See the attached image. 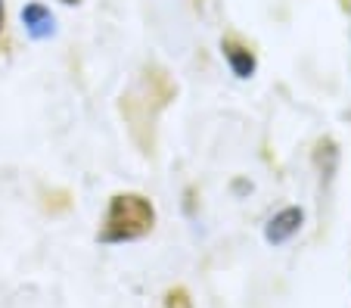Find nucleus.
Segmentation results:
<instances>
[{
	"label": "nucleus",
	"instance_id": "obj_4",
	"mask_svg": "<svg viewBox=\"0 0 351 308\" xmlns=\"http://www.w3.org/2000/svg\"><path fill=\"white\" fill-rule=\"evenodd\" d=\"M221 56H224L227 69H230L237 78H252L255 69H258V60H255V54L249 47H245L243 40L237 38H224L221 40Z\"/></svg>",
	"mask_w": 351,
	"mask_h": 308
},
{
	"label": "nucleus",
	"instance_id": "obj_1",
	"mask_svg": "<svg viewBox=\"0 0 351 308\" xmlns=\"http://www.w3.org/2000/svg\"><path fill=\"white\" fill-rule=\"evenodd\" d=\"M156 228V206L143 193H115L109 200L103 222H99L97 240L115 246V243L143 240Z\"/></svg>",
	"mask_w": 351,
	"mask_h": 308
},
{
	"label": "nucleus",
	"instance_id": "obj_7",
	"mask_svg": "<svg viewBox=\"0 0 351 308\" xmlns=\"http://www.w3.org/2000/svg\"><path fill=\"white\" fill-rule=\"evenodd\" d=\"M62 3H69V7H72V3H78V0H62Z\"/></svg>",
	"mask_w": 351,
	"mask_h": 308
},
{
	"label": "nucleus",
	"instance_id": "obj_5",
	"mask_svg": "<svg viewBox=\"0 0 351 308\" xmlns=\"http://www.w3.org/2000/svg\"><path fill=\"white\" fill-rule=\"evenodd\" d=\"M165 308H193V299L184 287H174L165 293Z\"/></svg>",
	"mask_w": 351,
	"mask_h": 308
},
{
	"label": "nucleus",
	"instance_id": "obj_2",
	"mask_svg": "<svg viewBox=\"0 0 351 308\" xmlns=\"http://www.w3.org/2000/svg\"><path fill=\"white\" fill-rule=\"evenodd\" d=\"M302 224H305V209L286 206V209H280L277 215H271V222H267V228H265V240L271 243V246H283V243H289L292 237L302 230Z\"/></svg>",
	"mask_w": 351,
	"mask_h": 308
},
{
	"label": "nucleus",
	"instance_id": "obj_3",
	"mask_svg": "<svg viewBox=\"0 0 351 308\" xmlns=\"http://www.w3.org/2000/svg\"><path fill=\"white\" fill-rule=\"evenodd\" d=\"M22 28L32 40H47L56 34V16L50 13V7L32 0V3L22 7Z\"/></svg>",
	"mask_w": 351,
	"mask_h": 308
},
{
	"label": "nucleus",
	"instance_id": "obj_6",
	"mask_svg": "<svg viewBox=\"0 0 351 308\" xmlns=\"http://www.w3.org/2000/svg\"><path fill=\"white\" fill-rule=\"evenodd\" d=\"M3 28H7V3L0 0V34H3Z\"/></svg>",
	"mask_w": 351,
	"mask_h": 308
}]
</instances>
